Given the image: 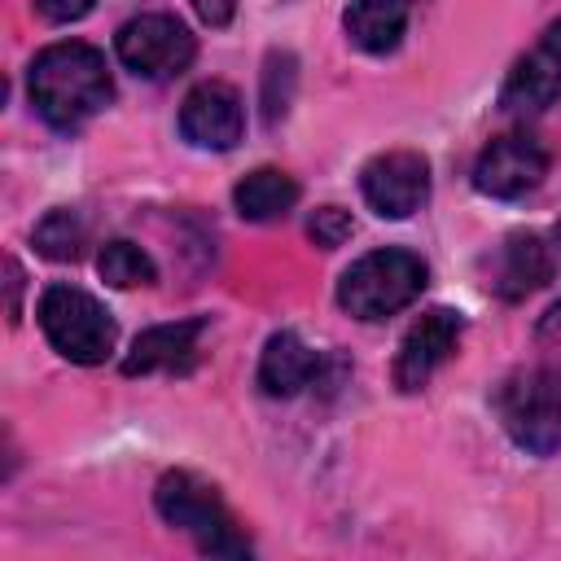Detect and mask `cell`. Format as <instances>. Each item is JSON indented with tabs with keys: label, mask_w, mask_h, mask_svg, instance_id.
Returning <instances> with one entry per match:
<instances>
[{
	"label": "cell",
	"mask_w": 561,
	"mask_h": 561,
	"mask_svg": "<svg viewBox=\"0 0 561 561\" xmlns=\"http://www.w3.org/2000/svg\"><path fill=\"white\" fill-rule=\"evenodd\" d=\"M31 88V105L39 110V118L57 131H75L79 123H88L92 114H101L114 96V79L105 66V53L83 44V39H61L48 44L26 75Z\"/></svg>",
	"instance_id": "6da1fadb"
},
{
	"label": "cell",
	"mask_w": 561,
	"mask_h": 561,
	"mask_svg": "<svg viewBox=\"0 0 561 561\" xmlns=\"http://www.w3.org/2000/svg\"><path fill=\"white\" fill-rule=\"evenodd\" d=\"M153 508L167 526L184 530L197 552L206 557H250V539L241 535L237 517L228 513V504L219 500V491L210 482H202L188 469H171L158 478L153 486Z\"/></svg>",
	"instance_id": "7a4b0ae2"
},
{
	"label": "cell",
	"mask_w": 561,
	"mask_h": 561,
	"mask_svg": "<svg viewBox=\"0 0 561 561\" xmlns=\"http://www.w3.org/2000/svg\"><path fill=\"white\" fill-rule=\"evenodd\" d=\"M425 276V259L403 245L368 250L337 276V307L355 320H386L421 298Z\"/></svg>",
	"instance_id": "3957f363"
},
{
	"label": "cell",
	"mask_w": 561,
	"mask_h": 561,
	"mask_svg": "<svg viewBox=\"0 0 561 561\" xmlns=\"http://www.w3.org/2000/svg\"><path fill=\"white\" fill-rule=\"evenodd\" d=\"M495 412L522 451L530 456L561 451V364L513 373L495 390Z\"/></svg>",
	"instance_id": "277c9868"
},
{
	"label": "cell",
	"mask_w": 561,
	"mask_h": 561,
	"mask_svg": "<svg viewBox=\"0 0 561 561\" xmlns=\"http://www.w3.org/2000/svg\"><path fill=\"white\" fill-rule=\"evenodd\" d=\"M35 316H39V329L53 342V351L66 355L70 364H101V359H110L118 329H114V316L88 289H79V285H48L39 294Z\"/></svg>",
	"instance_id": "5b68a950"
},
{
	"label": "cell",
	"mask_w": 561,
	"mask_h": 561,
	"mask_svg": "<svg viewBox=\"0 0 561 561\" xmlns=\"http://www.w3.org/2000/svg\"><path fill=\"white\" fill-rule=\"evenodd\" d=\"M114 48H118V61L131 75H140V79H171V75L188 70V61L197 53V39L171 13H140V18L118 26Z\"/></svg>",
	"instance_id": "8992f818"
},
{
	"label": "cell",
	"mask_w": 561,
	"mask_h": 561,
	"mask_svg": "<svg viewBox=\"0 0 561 561\" xmlns=\"http://www.w3.org/2000/svg\"><path fill=\"white\" fill-rule=\"evenodd\" d=\"M543 175H548V149L526 131L495 136L473 162V188L482 197H500V202L526 197L530 188L543 184Z\"/></svg>",
	"instance_id": "52a82bcc"
},
{
	"label": "cell",
	"mask_w": 561,
	"mask_h": 561,
	"mask_svg": "<svg viewBox=\"0 0 561 561\" xmlns=\"http://www.w3.org/2000/svg\"><path fill=\"white\" fill-rule=\"evenodd\" d=\"M359 193L381 219H408L430 197V162L416 149H390L377 153L359 171Z\"/></svg>",
	"instance_id": "ba28073f"
},
{
	"label": "cell",
	"mask_w": 561,
	"mask_h": 561,
	"mask_svg": "<svg viewBox=\"0 0 561 561\" xmlns=\"http://www.w3.org/2000/svg\"><path fill=\"white\" fill-rule=\"evenodd\" d=\"M561 96V22H552L530 53L513 61V70L500 83V110L504 114H539Z\"/></svg>",
	"instance_id": "9c48e42d"
},
{
	"label": "cell",
	"mask_w": 561,
	"mask_h": 561,
	"mask_svg": "<svg viewBox=\"0 0 561 561\" xmlns=\"http://www.w3.org/2000/svg\"><path fill=\"white\" fill-rule=\"evenodd\" d=\"M245 131V105L241 92L224 79H206L188 88L180 105V136L197 149H232Z\"/></svg>",
	"instance_id": "30bf717a"
},
{
	"label": "cell",
	"mask_w": 561,
	"mask_h": 561,
	"mask_svg": "<svg viewBox=\"0 0 561 561\" xmlns=\"http://www.w3.org/2000/svg\"><path fill=\"white\" fill-rule=\"evenodd\" d=\"M460 329H465L460 311H451V307L425 311V316L403 333V342H399V355H394V386H399L403 394L421 390V386L451 359V351H456V342H460Z\"/></svg>",
	"instance_id": "8fae6325"
},
{
	"label": "cell",
	"mask_w": 561,
	"mask_h": 561,
	"mask_svg": "<svg viewBox=\"0 0 561 561\" xmlns=\"http://www.w3.org/2000/svg\"><path fill=\"white\" fill-rule=\"evenodd\" d=\"M552 250L543 245V237L535 232H513L495 245L491 263H486V289L504 302H517L526 294H535L539 285L552 280Z\"/></svg>",
	"instance_id": "7c38bea8"
},
{
	"label": "cell",
	"mask_w": 561,
	"mask_h": 561,
	"mask_svg": "<svg viewBox=\"0 0 561 561\" xmlns=\"http://www.w3.org/2000/svg\"><path fill=\"white\" fill-rule=\"evenodd\" d=\"M206 333V320L202 316H188V320H167V324H153L145 333H136L127 359H123V373L127 377H149V373H188L197 364V342Z\"/></svg>",
	"instance_id": "4fadbf2b"
},
{
	"label": "cell",
	"mask_w": 561,
	"mask_h": 561,
	"mask_svg": "<svg viewBox=\"0 0 561 561\" xmlns=\"http://www.w3.org/2000/svg\"><path fill=\"white\" fill-rule=\"evenodd\" d=\"M316 377H320V355L294 329H280V333L267 337V346L259 355V386H263V394L289 399V394L307 390Z\"/></svg>",
	"instance_id": "5bb4252c"
},
{
	"label": "cell",
	"mask_w": 561,
	"mask_h": 561,
	"mask_svg": "<svg viewBox=\"0 0 561 561\" xmlns=\"http://www.w3.org/2000/svg\"><path fill=\"white\" fill-rule=\"evenodd\" d=\"M412 4L416 0H351L346 13H342L346 39L364 53L399 48V39L408 31V18H412Z\"/></svg>",
	"instance_id": "9a60e30c"
},
{
	"label": "cell",
	"mask_w": 561,
	"mask_h": 561,
	"mask_svg": "<svg viewBox=\"0 0 561 561\" xmlns=\"http://www.w3.org/2000/svg\"><path fill=\"white\" fill-rule=\"evenodd\" d=\"M294 202H298V180L280 167H259L245 180H237V188H232V206L250 224L285 219L294 210Z\"/></svg>",
	"instance_id": "2e32d148"
},
{
	"label": "cell",
	"mask_w": 561,
	"mask_h": 561,
	"mask_svg": "<svg viewBox=\"0 0 561 561\" xmlns=\"http://www.w3.org/2000/svg\"><path fill=\"white\" fill-rule=\"evenodd\" d=\"M31 241H35V250H39L44 259H53V263H75V259L83 254L88 224H83V215H79V210L57 206V210H48V215L35 224Z\"/></svg>",
	"instance_id": "e0dca14e"
},
{
	"label": "cell",
	"mask_w": 561,
	"mask_h": 561,
	"mask_svg": "<svg viewBox=\"0 0 561 561\" xmlns=\"http://www.w3.org/2000/svg\"><path fill=\"white\" fill-rule=\"evenodd\" d=\"M96 272H101V280L114 285V289H131V285H153V280H158L153 259H149L136 241H127V237L101 245V254H96Z\"/></svg>",
	"instance_id": "ac0fdd59"
},
{
	"label": "cell",
	"mask_w": 561,
	"mask_h": 561,
	"mask_svg": "<svg viewBox=\"0 0 561 561\" xmlns=\"http://www.w3.org/2000/svg\"><path fill=\"white\" fill-rule=\"evenodd\" d=\"M351 232H355V224H351V215H346L342 206H316L311 219H307V237H311L320 250H337Z\"/></svg>",
	"instance_id": "d6986e66"
},
{
	"label": "cell",
	"mask_w": 561,
	"mask_h": 561,
	"mask_svg": "<svg viewBox=\"0 0 561 561\" xmlns=\"http://www.w3.org/2000/svg\"><path fill=\"white\" fill-rule=\"evenodd\" d=\"M92 4L96 0H35V13L44 22H79L92 13Z\"/></svg>",
	"instance_id": "ffe728a7"
},
{
	"label": "cell",
	"mask_w": 561,
	"mask_h": 561,
	"mask_svg": "<svg viewBox=\"0 0 561 561\" xmlns=\"http://www.w3.org/2000/svg\"><path fill=\"white\" fill-rule=\"evenodd\" d=\"M188 4H193L197 18L210 22V26H228L232 13H237V0H188Z\"/></svg>",
	"instance_id": "44dd1931"
},
{
	"label": "cell",
	"mask_w": 561,
	"mask_h": 561,
	"mask_svg": "<svg viewBox=\"0 0 561 561\" xmlns=\"http://www.w3.org/2000/svg\"><path fill=\"white\" fill-rule=\"evenodd\" d=\"M535 337H539L543 346H561V298H557V302L543 311V320H539Z\"/></svg>",
	"instance_id": "7402d4cb"
},
{
	"label": "cell",
	"mask_w": 561,
	"mask_h": 561,
	"mask_svg": "<svg viewBox=\"0 0 561 561\" xmlns=\"http://www.w3.org/2000/svg\"><path fill=\"white\" fill-rule=\"evenodd\" d=\"M552 237H557V245H561V219H557V228H552Z\"/></svg>",
	"instance_id": "603a6c76"
}]
</instances>
